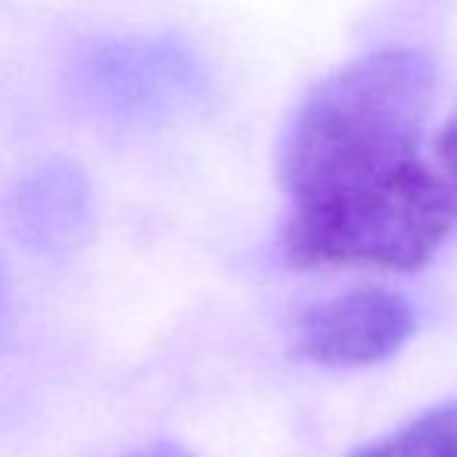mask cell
<instances>
[{"label":"cell","instance_id":"obj_1","mask_svg":"<svg viewBox=\"0 0 457 457\" xmlns=\"http://www.w3.org/2000/svg\"><path fill=\"white\" fill-rule=\"evenodd\" d=\"M433 62L389 47L327 75L280 144L293 268L420 271L457 221V196L423 159Z\"/></svg>","mask_w":457,"mask_h":457},{"label":"cell","instance_id":"obj_2","mask_svg":"<svg viewBox=\"0 0 457 457\" xmlns=\"http://www.w3.org/2000/svg\"><path fill=\"white\" fill-rule=\"evenodd\" d=\"M414 308L389 289H352L305 312L295 352L324 367H367L392 358L414 333Z\"/></svg>","mask_w":457,"mask_h":457},{"label":"cell","instance_id":"obj_3","mask_svg":"<svg viewBox=\"0 0 457 457\" xmlns=\"http://www.w3.org/2000/svg\"><path fill=\"white\" fill-rule=\"evenodd\" d=\"M352 457H457V402L433 408Z\"/></svg>","mask_w":457,"mask_h":457},{"label":"cell","instance_id":"obj_4","mask_svg":"<svg viewBox=\"0 0 457 457\" xmlns=\"http://www.w3.org/2000/svg\"><path fill=\"white\" fill-rule=\"evenodd\" d=\"M436 159H439L442 178H445L452 193L457 196V115L442 128L439 140H436Z\"/></svg>","mask_w":457,"mask_h":457},{"label":"cell","instance_id":"obj_5","mask_svg":"<svg viewBox=\"0 0 457 457\" xmlns=\"http://www.w3.org/2000/svg\"><path fill=\"white\" fill-rule=\"evenodd\" d=\"M128 457H196V454L184 452L181 445H171V442H153V445L137 448V452H131Z\"/></svg>","mask_w":457,"mask_h":457}]
</instances>
